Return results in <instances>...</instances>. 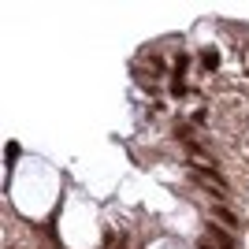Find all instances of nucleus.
<instances>
[{
	"instance_id": "nucleus-1",
	"label": "nucleus",
	"mask_w": 249,
	"mask_h": 249,
	"mask_svg": "<svg viewBox=\"0 0 249 249\" xmlns=\"http://www.w3.org/2000/svg\"><path fill=\"white\" fill-rule=\"evenodd\" d=\"M190 178H197L201 186H208V190H212V197H227V194H231L227 182H223L216 171H208V167H194V164H190Z\"/></svg>"
},
{
	"instance_id": "nucleus-2",
	"label": "nucleus",
	"mask_w": 249,
	"mask_h": 249,
	"mask_svg": "<svg viewBox=\"0 0 249 249\" xmlns=\"http://www.w3.org/2000/svg\"><path fill=\"white\" fill-rule=\"evenodd\" d=\"M208 234H212V242H216L219 249H242V246H238V238H231V234L219 227V223H208Z\"/></svg>"
},
{
	"instance_id": "nucleus-3",
	"label": "nucleus",
	"mask_w": 249,
	"mask_h": 249,
	"mask_svg": "<svg viewBox=\"0 0 249 249\" xmlns=\"http://www.w3.org/2000/svg\"><path fill=\"white\" fill-rule=\"evenodd\" d=\"M212 212H216V219H223V227H242V223H238V216H234V212H227L223 205H216Z\"/></svg>"
},
{
	"instance_id": "nucleus-4",
	"label": "nucleus",
	"mask_w": 249,
	"mask_h": 249,
	"mask_svg": "<svg viewBox=\"0 0 249 249\" xmlns=\"http://www.w3.org/2000/svg\"><path fill=\"white\" fill-rule=\"evenodd\" d=\"M201 63H205V71H216V67H219L216 49H205V52H201Z\"/></svg>"
},
{
	"instance_id": "nucleus-5",
	"label": "nucleus",
	"mask_w": 249,
	"mask_h": 249,
	"mask_svg": "<svg viewBox=\"0 0 249 249\" xmlns=\"http://www.w3.org/2000/svg\"><path fill=\"white\" fill-rule=\"evenodd\" d=\"M19 153H22L19 142H8V164H15V160H19Z\"/></svg>"
},
{
	"instance_id": "nucleus-6",
	"label": "nucleus",
	"mask_w": 249,
	"mask_h": 249,
	"mask_svg": "<svg viewBox=\"0 0 249 249\" xmlns=\"http://www.w3.org/2000/svg\"><path fill=\"white\" fill-rule=\"evenodd\" d=\"M119 249H130V246H126V238H119Z\"/></svg>"
}]
</instances>
